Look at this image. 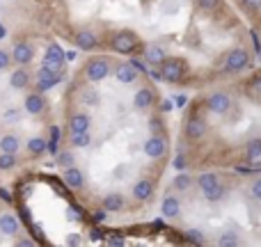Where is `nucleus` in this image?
<instances>
[{"label": "nucleus", "instance_id": "37", "mask_svg": "<svg viewBox=\"0 0 261 247\" xmlns=\"http://www.w3.org/2000/svg\"><path fill=\"white\" fill-rule=\"evenodd\" d=\"M9 64H12V53H7V50H0V71H7Z\"/></svg>", "mask_w": 261, "mask_h": 247}, {"label": "nucleus", "instance_id": "3", "mask_svg": "<svg viewBox=\"0 0 261 247\" xmlns=\"http://www.w3.org/2000/svg\"><path fill=\"white\" fill-rule=\"evenodd\" d=\"M158 69H161V78L165 83H181L188 76V62L184 58H170L167 55Z\"/></svg>", "mask_w": 261, "mask_h": 247}, {"label": "nucleus", "instance_id": "12", "mask_svg": "<svg viewBox=\"0 0 261 247\" xmlns=\"http://www.w3.org/2000/svg\"><path fill=\"white\" fill-rule=\"evenodd\" d=\"M18 231H21V222L14 213H0V234L7 236V238H16Z\"/></svg>", "mask_w": 261, "mask_h": 247}, {"label": "nucleus", "instance_id": "24", "mask_svg": "<svg viewBox=\"0 0 261 247\" xmlns=\"http://www.w3.org/2000/svg\"><path fill=\"white\" fill-rule=\"evenodd\" d=\"M124 206H126V199H124V195L110 193V195H106V197H103V211L117 213V211H124Z\"/></svg>", "mask_w": 261, "mask_h": 247}, {"label": "nucleus", "instance_id": "36", "mask_svg": "<svg viewBox=\"0 0 261 247\" xmlns=\"http://www.w3.org/2000/svg\"><path fill=\"white\" fill-rule=\"evenodd\" d=\"M186 238L193 240V243H206V236H202V231H197V229L186 231Z\"/></svg>", "mask_w": 261, "mask_h": 247}, {"label": "nucleus", "instance_id": "31", "mask_svg": "<svg viewBox=\"0 0 261 247\" xmlns=\"http://www.w3.org/2000/svg\"><path fill=\"white\" fill-rule=\"evenodd\" d=\"M16 165H18L16 153H5V151H0V172H9V170H14Z\"/></svg>", "mask_w": 261, "mask_h": 247}, {"label": "nucleus", "instance_id": "40", "mask_svg": "<svg viewBox=\"0 0 261 247\" xmlns=\"http://www.w3.org/2000/svg\"><path fill=\"white\" fill-rule=\"evenodd\" d=\"M243 5L252 12H261V0H243Z\"/></svg>", "mask_w": 261, "mask_h": 247}, {"label": "nucleus", "instance_id": "15", "mask_svg": "<svg viewBox=\"0 0 261 247\" xmlns=\"http://www.w3.org/2000/svg\"><path fill=\"white\" fill-rule=\"evenodd\" d=\"M67 126H69V133H87L92 128V117L87 113H73L69 117Z\"/></svg>", "mask_w": 261, "mask_h": 247}, {"label": "nucleus", "instance_id": "32", "mask_svg": "<svg viewBox=\"0 0 261 247\" xmlns=\"http://www.w3.org/2000/svg\"><path fill=\"white\" fill-rule=\"evenodd\" d=\"M55 162H58V167L67 170V167L76 165V158H73L71 151H58V153H55Z\"/></svg>", "mask_w": 261, "mask_h": 247}, {"label": "nucleus", "instance_id": "9", "mask_svg": "<svg viewBox=\"0 0 261 247\" xmlns=\"http://www.w3.org/2000/svg\"><path fill=\"white\" fill-rule=\"evenodd\" d=\"M9 53H12V62L18 64V67H28V64L35 60V48H32L28 41H16Z\"/></svg>", "mask_w": 261, "mask_h": 247}, {"label": "nucleus", "instance_id": "4", "mask_svg": "<svg viewBox=\"0 0 261 247\" xmlns=\"http://www.w3.org/2000/svg\"><path fill=\"white\" fill-rule=\"evenodd\" d=\"M138 46H140V37L133 30H119L110 39V50H115L119 55H133Z\"/></svg>", "mask_w": 261, "mask_h": 247}, {"label": "nucleus", "instance_id": "42", "mask_svg": "<svg viewBox=\"0 0 261 247\" xmlns=\"http://www.w3.org/2000/svg\"><path fill=\"white\" fill-rule=\"evenodd\" d=\"M170 110H172V101L170 99L163 101V103H161V113H170Z\"/></svg>", "mask_w": 261, "mask_h": 247}, {"label": "nucleus", "instance_id": "16", "mask_svg": "<svg viewBox=\"0 0 261 247\" xmlns=\"http://www.w3.org/2000/svg\"><path fill=\"white\" fill-rule=\"evenodd\" d=\"M62 179H64V183H67L71 190H83V188H85V174H83L76 165L67 167V170H64V174H62Z\"/></svg>", "mask_w": 261, "mask_h": 247}, {"label": "nucleus", "instance_id": "34", "mask_svg": "<svg viewBox=\"0 0 261 247\" xmlns=\"http://www.w3.org/2000/svg\"><path fill=\"white\" fill-rule=\"evenodd\" d=\"M225 195H227V188L220 183V185H216L211 193L204 195V199H206V202H211V204H216V202H220V199H225Z\"/></svg>", "mask_w": 261, "mask_h": 247}, {"label": "nucleus", "instance_id": "35", "mask_svg": "<svg viewBox=\"0 0 261 247\" xmlns=\"http://www.w3.org/2000/svg\"><path fill=\"white\" fill-rule=\"evenodd\" d=\"M222 0H195V7L199 9V12H213V9L220 7Z\"/></svg>", "mask_w": 261, "mask_h": 247}, {"label": "nucleus", "instance_id": "38", "mask_svg": "<svg viewBox=\"0 0 261 247\" xmlns=\"http://www.w3.org/2000/svg\"><path fill=\"white\" fill-rule=\"evenodd\" d=\"M250 195H252V199L261 202V179H254L252 181V185H250Z\"/></svg>", "mask_w": 261, "mask_h": 247}, {"label": "nucleus", "instance_id": "39", "mask_svg": "<svg viewBox=\"0 0 261 247\" xmlns=\"http://www.w3.org/2000/svg\"><path fill=\"white\" fill-rule=\"evenodd\" d=\"M83 101H85L87 105H99V94H96V92H85Z\"/></svg>", "mask_w": 261, "mask_h": 247}, {"label": "nucleus", "instance_id": "29", "mask_svg": "<svg viewBox=\"0 0 261 247\" xmlns=\"http://www.w3.org/2000/svg\"><path fill=\"white\" fill-rule=\"evenodd\" d=\"M69 142L76 149H85V147H90L92 135H90V130L87 133H69Z\"/></svg>", "mask_w": 261, "mask_h": 247}, {"label": "nucleus", "instance_id": "28", "mask_svg": "<svg viewBox=\"0 0 261 247\" xmlns=\"http://www.w3.org/2000/svg\"><path fill=\"white\" fill-rule=\"evenodd\" d=\"M28 151L32 153V156H39V153H44L46 151V140L41 138V135H32L30 140H28Z\"/></svg>", "mask_w": 261, "mask_h": 247}, {"label": "nucleus", "instance_id": "13", "mask_svg": "<svg viewBox=\"0 0 261 247\" xmlns=\"http://www.w3.org/2000/svg\"><path fill=\"white\" fill-rule=\"evenodd\" d=\"M73 44L81 50H96L101 46V41L94 30H78L76 37H73Z\"/></svg>", "mask_w": 261, "mask_h": 247}, {"label": "nucleus", "instance_id": "21", "mask_svg": "<svg viewBox=\"0 0 261 247\" xmlns=\"http://www.w3.org/2000/svg\"><path fill=\"white\" fill-rule=\"evenodd\" d=\"M195 183H197V188L202 190V195L211 193L216 185H220V179H218L216 172H204V174L195 176Z\"/></svg>", "mask_w": 261, "mask_h": 247}, {"label": "nucleus", "instance_id": "17", "mask_svg": "<svg viewBox=\"0 0 261 247\" xmlns=\"http://www.w3.org/2000/svg\"><path fill=\"white\" fill-rule=\"evenodd\" d=\"M130 195H133L135 202H149V199L153 197V183L149 179H140L135 181L133 190H130Z\"/></svg>", "mask_w": 261, "mask_h": 247}, {"label": "nucleus", "instance_id": "14", "mask_svg": "<svg viewBox=\"0 0 261 247\" xmlns=\"http://www.w3.org/2000/svg\"><path fill=\"white\" fill-rule=\"evenodd\" d=\"M30 83H32V76L25 67L14 69L12 76H9V87H12L14 92H25L28 87H30Z\"/></svg>", "mask_w": 261, "mask_h": 247}, {"label": "nucleus", "instance_id": "33", "mask_svg": "<svg viewBox=\"0 0 261 247\" xmlns=\"http://www.w3.org/2000/svg\"><path fill=\"white\" fill-rule=\"evenodd\" d=\"M216 245H220V247H236V245H241V238L236 234H231V231H227V234H222L220 238L216 240Z\"/></svg>", "mask_w": 261, "mask_h": 247}, {"label": "nucleus", "instance_id": "44", "mask_svg": "<svg viewBox=\"0 0 261 247\" xmlns=\"http://www.w3.org/2000/svg\"><path fill=\"white\" fill-rule=\"evenodd\" d=\"M110 243H113V245H124V240H122V238H113Z\"/></svg>", "mask_w": 261, "mask_h": 247}, {"label": "nucleus", "instance_id": "6", "mask_svg": "<svg viewBox=\"0 0 261 247\" xmlns=\"http://www.w3.org/2000/svg\"><path fill=\"white\" fill-rule=\"evenodd\" d=\"M156 103H158V94H156V87L153 85L140 87L133 96V108L138 110V113H149Z\"/></svg>", "mask_w": 261, "mask_h": 247}, {"label": "nucleus", "instance_id": "1", "mask_svg": "<svg viewBox=\"0 0 261 247\" xmlns=\"http://www.w3.org/2000/svg\"><path fill=\"white\" fill-rule=\"evenodd\" d=\"M250 67H252L250 50L243 48V46H236V48H231L229 53H227L222 73H227V76H241V73H245Z\"/></svg>", "mask_w": 261, "mask_h": 247}, {"label": "nucleus", "instance_id": "41", "mask_svg": "<svg viewBox=\"0 0 261 247\" xmlns=\"http://www.w3.org/2000/svg\"><path fill=\"white\" fill-rule=\"evenodd\" d=\"M67 245H81V236H78V234H71V236H69V238H67Z\"/></svg>", "mask_w": 261, "mask_h": 247}, {"label": "nucleus", "instance_id": "43", "mask_svg": "<svg viewBox=\"0 0 261 247\" xmlns=\"http://www.w3.org/2000/svg\"><path fill=\"white\" fill-rule=\"evenodd\" d=\"M67 213H69V215H67V217H69V220H76V217H78V215H76V213H73V208H67Z\"/></svg>", "mask_w": 261, "mask_h": 247}, {"label": "nucleus", "instance_id": "10", "mask_svg": "<svg viewBox=\"0 0 261 247\" xmlns=\"http://www.w3.org/2000/svg\"><path fill=\"white\" fill-rule=\"evenodd\" d=\"M115 78H117L122 85H133V83L140 78L138 64H133V62H119V64H115Z\"/></svg>", "mask_w": 261, "mask_h": 247}, {"label": "nucleus", "instance_id": "18", "mask_svg": "<svg viewBox=\"0 0 261 247\" xmlns=\"http://www.w3.org/2000/svg\"><path fill=\"white\" fill-rule=\"evenodd\" d=\"M142 55H144V62H149L151 67H161V62L167 58V50L161 44H149Z\"/></svg>", "mask_w": 261, "mask_h": 247}, {"label": "nucleus", "instance_id": "7", "mask_svg": "<svg viewBox=\"0 0 261 247\" xmlns=\"http://www.w3.org/2000/svg\"><path fill=\"white\" fill-rule=\"evenodd\" d=\"M206 110L213 115H229L231 96L227 92H213V94L206 96Z\"/></svg>", "mask_w": 261, "mask_h": 247}, {"label": "nucleus", "instance_id": "22", "mask_svg": "<svg viewBox=\"0 0 261 247\" xmlns=\"http://www.w3.org/2000/svg\"><path fill=\"white\" fill-rule=\"evenodd\" d=\"M163 215L170 217V220H174V217L181 215V202L174 197V195H167L165 199H163V206H161Z\"/></svg>", "mask_w": 261, "mask_h": 247}, {"label": "nucleus", "instance_id": "25", "mask_svg": "<svg viewBox=\"0 0 261 247\" xmlns=\"http://www.w3.org/2000/svg\"><path fill=\"white\" fill-rule=\"evenodd\" d=\"M55 78L53 76H48V73L44 71V69H39V71H37V76H35V85H37V90L39 92H48V90H53L55 87Z\"/></svg>", "mask_w": 261, "mask_h": 247}, {"label": "nucleus", "instance_id": "23", "mask_svg": "<svg viewBox=\"0 0 261 247\" xmlns=\"http://www.w3.org/2000/svg\"><path fill=\"white\" fill-rule=\"evenodd\" d=\"M0 151L18 153L21 151V138L16 133H3V138H0Z\"/></svg>", "mask_w": 261, "mask_h": 247}, {"label": "nucleus", "instance_id": "19", "mask_svg": "<svg viewBox=\"0 0 261 247\" xmlns=\"http://www.w3.org/2000/svg\"><path fill=\"white\" fill-rule=\"evenodd\" d=\"M48 76H53L55 80H62L64 76H67V62H55V60H41V67Z\"/></svg>", "mask_w": 261, "mask_h": 247}, {"label": "nucleus", "instance_id": "11", "mask_svg": "<svg viewBox=\"0 0 261 247\" xmlns=\"http://www.w3.org/2000/svg\"><path fill=\"white\" fill-rule=\"evenodd\" d=\"M23 108H25L28 115H44L46 113V99H44V92H30L25 94V101H23Z\"/></svg>", "mask_w": 261, "mask_h": 247}, {"label": "nucleus", "instance_id": "20", "mask_svg": "<svg viewBox=\"0 0 261 247\" xmlns=\"http://www.w3.org/2000/svg\"><path fill=\"white\" fill-rule=\"evenodd\" d=\"M245 162L252 167L261 165V138H254L248 142V147H245Z\"/></svg>", "mask_w": 261, "mask_h": 247}, {"label": "nucleus", "instance_id": "2", "mask_svg": "<svg viewBox=\"0 0 261 247\" xmlns=\"http://www.w3.org/2000/svg\"><path fill=\"white\" fill-rule=\"evenodd\" d=\"M113 62H110L108 58H103V55H94V58H90L85 62V67H83V73H85V78L90 83H101L106 80V78L110 76V71H113Z\"/></svg>", "mask_w": 261, "mask_h": 247}, {"label": "nucleus", "instance_id": "26", "mask_svg": "<svg viewBox=\"0 0 261 247\" xmlns=\"http://www.w3.org/2000/svg\"><path fill=\"white\" fill-rule=\"evenodd\" d=\"M44 60H55V62H67V53L60 44H48L44 50Z\"/></svg>", "mask_w": 261, "mask_h": 247}, {"label": "nucleus", "instance_id": "5", "mask_svg": "<svg viewBox=\"0 0 261 247\" xmlns=\"http://www.w3.org/2000/svg\"><path fill=\"white\" fill-rule=\"evenodd\" d=\"M208 133V122L202 117V115H190L186 119V126H184V135L190 140V142H199L204 140Z\"/></svg>", "mask_w": 261, "mask_h": 247}, {"label": "nucleus", "instance_id": "45", "mask_svg": "<svg viewBox=\"0 0 261 247\" xmlns=\"http://www.w3.org/2000/svg\"><path fill=\"white\" fill-rule=\"evenodd\" d=\"M5 35H7V30H5V25H0V39H3Z\"/></svg>", "mask_w": 261, "mask_h": 247}, {"label": "nucleus", "instance_id": "8", "mask_svg": "<svg viewBox=\"0 0 261 247\" xmlns=\"http://www.w3.org/2000/svg\"><path fill=\"white\" fill-rule=\"evenodd\" d=\"M142 151H144V156L153 158V160H156V158H163L167 151V140L163 138V135H149L142 144Z\"/></svg>", "mask_w": 261, "mask_h": 247}, {"label": "nucleus", "instance_id": "30", "mask_svg": "<svg viewBox=\"0 0 261 247\" xmlns=\"http://www.w3.org/2000/svg\"><path fill=\"white\" fill-rule=\"evenodd\" d=\"M193 185H195V176H190V174L174 176V190H179V193H186V190H190Z\"/></svg>", "mask_w": 261, "mask_h": 247}, {"label": "nucleus", "instance_id": "27", "mask_svg": "<svg viewBox=\"0 0 261 247\" xmlns=\"http://www.w3.org/2000/svg\"><path fill=\"white\" fill-rule=\"evenodd\" d=\"M245 94H248L252 101H261V73H257V76L245 85Z\"/></svg>", "mask_w": 261, "mask_h": 247}]
</instances>
